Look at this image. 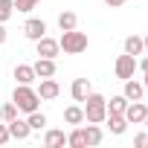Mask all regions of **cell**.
<instances>
[{
	"instance_id": "cell-1",
	"label": "cell",
	"mask_w": 148,
	"mask_h": 148,
	"mask_svg": "<svg viewBox=\"0 0 148 148\" xmlns=\"http://www.w3.org/2000/svg\"><path fill=\"white\" fill-rule=\"evenodd\" d=\"M84 122H96V125H102L105 122V116H108V99L102 96V93H87V99H84Z\"/></svg>"
},
{
	"instance_id": "cell-2",
	"label": "cell",
	"mask_w": 148,
	"mask_h": 148,
	"mask_svg": "<svg viewBox=\"0 0 148 148\" xmlns=\"http://www.w3.org/2000/svg\"><path fill=\"white\" fill-rule=\"evenodd\" d=\"M12 102L18 105V110L32 113V110H38L41 96H38V90H35L32 84H18V87H15V93H12Z\"/></svg>"
},
{
	"instance_id": "cell-3",
	"label": "cell",
	"mask_w": 148,
	"mask_h": 148,
	"mask_svg": "<svg viewBox=\"0 0 148 148\" xmlns=\"http://www.w3.org/2000/svg\"><path fill=\"white\" fill-rule=\"evenodd\" d=\"M58 47L67 52V55H79L87 49V35L79 32V29H64L61 38H58Z\"/></svg>"
},
{
	"instance_id": "cell-4",
	"label": "cell",
	"mask_w": 148,
	"mask_h": 148,
	"mask_svg": "<svg viewBox=\"0 0 148 148\" xmlns=\"http://www.w3.org/2000/svg\"><path fill=\"white\" fill-rule=\"evenodd\" d=\"M113 73H116V79H122V82H125V79H134V73H136V58L128 55V52L119 55L116 64H113Z\"/></svg>"
},
{
	"instance_id": "cell-5",
	"label": "cell",
	"mask_w": 148,
	"mask_h": 148,
	"mask_svg": "<svg viewBox=\"0 0 148 148\" xmlns=\"http://www.w3.org/2000/svg\"><path fill=\"white\" fill-rule=\"evenodd\" d=\"M35 49H38V55H41V58H58V55H61L58 41H55V38H49V35L38 38V41H35Z\"/></svg>"
},
{
	"instance_id": "cell-6",
	"label": "cell",
	"mask_w": 148,
	"mask_h": 148,
	"mask_svg": "<svg viewBox=\"0 0 148 148\" xmlns=\"http://www.w3.org/2000/svg\"><path fill=\"white\" fill-rule=\"evenodd\" d=\"M145 116H148V108H145L142 99H139V102H128V108H125V119H128V125H142Z\"/></svg>"
},
{
	"instance_id": "cell-7",
	"label": "cell",
	"mask_w": 148,
	"mask_h": 148,
	"mask_svg": "<svg viewBox=\"0 0 148 148\" xmlns=\"http://www.w3.org/2000/svg\"><path fill=\"white\" fill-rule=\"evenodd\" d=\"M23 35H26L29 41H38V38L47 35V23H44L41 18H29V21L23 23Z\"/></svg>"
},
{
	"instance_id": "cell-8",
	"label": "cell",
	"mask_w": 148,
	"mask_h": 148,
	"mask_svg": "<svg viewBox=\"0 0 148 148\" xmlns=\"http://www.w3.org/2000/svg\"><path fill=\"white\" fill-rule=\"evenodd\" d=\"M58 93H61V84L49 76V79H41V84H38V96L44 99V102H49V99H58Z\"/></svg>"
},
{
	"instance_id": "cell-9",
	"label": "cell",
	"mask_w": 148,
	"mask_h": 148,
	"mask_svg": "<svg viewBox=\"0 0 148 148\" xmlns=\"http://www.w3.org/2000/svg\"><path fill=\"white\" fill-rule=\"evenodd\" d=\"M82 134H84V148L99 145V142L105 139V131H102V125H96V122H87V128H82Z\"/></svg>"
},
{
	"instance_id": "cell-10",
	"label": "cell",
	"mask_w": 148,
	"mask_h": 148,
	"mask_svg": "<svg viewBox=\"0 0 148 148\" xmlns=\"http://www.w3.org/2000/svg\"><path fill=\"white\" fill-rule=\"evenodd\" d=\"M32 70H35L38 79H49V76H55L58 67H55V58H41V55H38V61L32 64Z\"/></svg>"
},
{
	"instance_id": "cell-11",
	"label": "cell",
	"mask_w": 148,
	"mask_h": 148,
	"mask_svg": "<svg viewBox=\"0 0 148 148\" xmlns=\"http://www.w3.org/2000/svg\"><path fill=\"white\" fill-rule=\"evenodd\" d=\"M6 125H9V136L12 139H29V134H32V128H29L26 119H12Z\"/></svg>"
},
{
	"instance_id": "cell-12",
	"label": "cell",
	"mask_w": 148,
	"mask_h": 148,
	"mask_svg": "<svg viewBox=\"0 0 148 148\" xmlns=\"http://www.w3.org/2000/svg\"><path fill=\"white\" fill-rule=\"evenodd\" d=\"M122 96H125L128 102H139V99L145 96V87H142L139 82H134V79H125V87H122Z\"/></svg>"
},
{
	"instance_id": "cell-13",
	"label": "cell",
	"mask_w": 148,
	"mask_h": 148,
	"mask_svg": "<svg viewBox=\"0 0 148 148\" xmlns=\"http://www.w3.org/2000/svg\"><path fill=\"white\" fill-rule=\"evenodd\" d=\"M44 145H47V148H64V145H67V134L58 131V128H49V131L44 134Z\"/></svg>"
},
{
	"instance_id": "cell-14",
	"label": "cell",
	"mask_w": 148,
	"mask_h": 148,
	"mask_svg": "<svg viewBox=\"0 0 148 148\" xmlns=\"http://www.w3.org/2000/svg\"><path fill=\"white\" fill-rule=\"evenodd\" d=\"M90 90H93V87H90V79H76V82L70 84V93H73V99H76V102H84Z\"/></svg>"
},
{
	"instance_id": "cell-15",
	"label": "cell",
	"mask_w": 148,
	"mask_h": 148,
	"mask_svg": "<svg viewBox=\"0 0 148 148\" xmlns=\"http://www.w3.org/2000/svg\"><path fill=\"white\" fill-rule=\"evenodd\" d=\"M105 122H108L110 134H116V136H122V134L128 131V119H125V116H116V113H108V116H105Z\"/></svg>"
},
{
	"instance_id": "cell-16",
	"label": "cell",
	"mask_w": 148,
	"mask_h": 148,
	"mask_svg": "<svg viewBox=\"0 0 148 148\" xmlns=\"http://www.w3.org/2000/svg\"><path fill=\"white\" fill-rule=\"evenodd\" d=\"M15 79H18V84H32L38 76H35L32 64H18V67H15Z\"/></svg>"
},
{
	"instance_id": "cell-17",
	"label": "cell",
	"mask_w": 148,
	"mask_h": 148,
	"mask_svg": "<svg viewBox=\"0 0 148 148\" xmlns=\"http://www.w3.org/2000/svg\"><path fill=\"white\" fill-rule=\"evenodd\" d=\"M64 122H67V125H82V122H84V108H82V105H70V108L64 110Z\"/></svg>"
},
{
	"instance_id": "cell-18",
	"label": "cell",
	"mask_w": 148,
	"mask_h": 148,
	"mask_svg": "<svg viewBox=\"0 0 148 148\" xmlns=\"http://www.w3.org/2000/svg\"><path fill=\"white\" fill-rule=\"evenodd\" d=\"M79 26V15L76 12H70V9H64L61 15H58V29L64 32V29H76Z\"/></svg>"
},
{
	"instance_id": "cell-19",
	"label": "cell",
	"mask_w": 148,
	"mask_h": 148,
	"mask_svg": "<svg viewBox=\"0 0 148 148\" xmlns=\"http://www.w3.org/2000/svg\"><path fill=\"white\" fill-rule=\"evenodd\" d=\"M125 52H128V55H142V52H145L142 38H139V35H128V38H125Z\"/></svg>"
},
{
	"instance_id": "cell-20",
	"label": "cell",
	"mask_w": 148,
	"mask_h": 148,
	"mask_svg": "<svg viewBox=\"0 0 148 148\" xmlns=\"http://www.w3.org/2000/svg\"><path fill=\"white\" fill-rule=\"evenodd\" d=\"M125 108H128V99L119 93V96H110L108 102V113H116V116H125Z\"/></svg>"
},
{
	"instance_id": "cell-21",
	"label": "cell",
	"mask_w": 148,
	"mask_h": 148,
	"mask_svg": "<svg viewBox=\"0 0 148 148\" xmlns=\"http://www.w3.org/2000/svg\"><path fill=\"white\" fill-rule=\"evenodd\" d=\"M26 122H29V128H32V131H44V128H47V116H44L41 110L26 113Z\"/></svg>"
},
{
	"instance_id": "cell-22",
	"label": "cell",
	"mask_w": 148,
	"mask_h": 148,
	"mask_svg": "<svg viewBox=\"0 0 148 148\" xmlns=\"http://www.w3.org/2000/svg\"><path fill=\"white\" fill-rule=\"evenodd\" d=\"M67 145H70V148H84V134H82V128H76V131L67 134Z\"/></svg>"
},
{
	"instance_id": "cell-23",
	"label": "cell",
	"mask_w": 148,
	"mask_h": 148,
	"mask_svg": "<svg viewBox=\"0 0 148 148\" xmlns=\"http://www.w3.org/2000/svg\"><path fill=\"white\" fill-rule=\"evenodd\" d=\"M0 119H3V122H12V119H18V105H15V102H6L3 108H0Z\"/></svg>"
},
{
	"instance_id": "cell-24",
	"label": "cell",
	"mask_w": 148,
	"mask_h": 148,
	"mask_svg": "<svg viewBox=\"0 0 148 148\" xmlns=\"http://www.w3.org/2000/svg\"><path fill=\"white\" fill-rule=\"evenodd\" d=\"M15 15V0H0V23H6Z\"/></svg>"
},
{
	"instance_id": "cell-25",
	"label": "cell",
	"mask_w": 148,
	"mask_h": 148,
	"mask_svg": "<svg viewBox=\"0 0 148 148\" xmlns=\"http://www.w3.org/2000/svg\"><path fill=\"white\" fill-rule=\"evenodd\" d=\"M38 3H41V0H15V9H18V12H23V15H29Z\"/></svg>"
},
{
	"instance_id": "cell-26",
	"label": "cell",
	"mask_w": 148,
	"mask_h": 148,
	"mask_svg": "<svg viewBox=\"0 0 148 148\" xmlns=\"http://www.w3.org/2000/svg\"><path fill=\"white\" fill-rule=\"evenodd\" d=\"M134 145L136 148H148V134H136L134 136Z\"/></svg>"
},
{
	"instance_id": "cell-27",
	"label": "cell",
	"mask_w": 148,
	"mask_h": 148,
	"mask_svg": "<svg viewBox=\"0 0 148 148\" xmlns=\"http://www.w3.org/2000/svg\"><path fill=\"white\" fill-rule=\"evenodd\" d=\"M9 139H12V136H9V125L3 122V125H0V145H6Z\"/></svg>"
},
{
	"instance_id": "cell-28",
	"label": "cell",
	"mask_w": 148,
	"mask_h": 148,
	"mask_svg": "<svg viewBox=\"0 0 148 148\" xmlns=\"http://www.w3.org/2000/svg\"><path fill=\"white\" fill-rule=\"evenodd\" d=\"M136 70H142V73H148V55H145L142 61H136Z\"/></svg>"
},
{
	"instance_id": "cell-29",
	"label": "cell",
	"mask_w": 148,
	"mask_h": 148,
	"mask_svg": "<svg viewBox=\"0 0 148 148\" xmlns=\"http://www.w3.org/2000/svg\"><path fill=\"white\" fill-rule=\"evenodd\" d=\"M6 38H9V32H6V26H3V23H0V47L6 44Z\"/></svg>"
},
{
	"instance_id": "cell-30",
	"label": "cell",
	"mask_w": 148,
	"mask_h": 148,
	"mask_svg": "<svg viewBox=\"0 0 148 148\" xmlns=\"http://www.w3.org/2000/svg\"><path fill=\"white\" fill-rule=\"evenodd\" d=\"M105 3H108L110 9H116V6H125V3H128V0H105Z\"/></svg>"
},
{
	"instance_id": "cell-31",
	"label": "cell",
	"mask_w": 148,
	"mask_h": 148,
	"mask_svg": "<svg viewBox=\"0 0 148 148\" xmlns=\"http://www.w3.org/2000/svg\"><path fill=\"white\" fill-rule=\"evenodd\" d=\"M142 47H145V55H148V35L142 38Z\"/></svg>"
},
{
	"instance_id": "cell-32",
	"label": "cell",
	"mask_w": 148,
	"mask_h": 148,
	"mask_svg": "<svg viewBox=\"0 0 148 148\" xmlns=\"http://www.w3.org/2000/svg\"><path fill=\"white\" fill-rule=\"evenodd\" d=\"M142 87H145V90H148V73H145V79H142Z\"/></svg>"
},
{
	"instance_id": "cell-33",
	"label": "cell",
	"mask_w": 148,
	"mask_h": 148,
	"mask_svg": "<svg viewBox=\"0 0 148 148\" xmlns=\"http://www.w3.org/2000/svg\"><path fill=\"white\" fill-rule=\"evenodd\" d=\"M142 125H145V128H148V116H145V122H142Z\"/></svg>"
}]
</instances>
